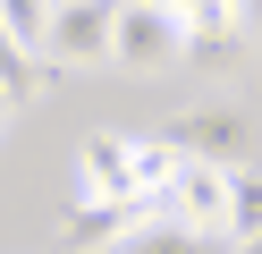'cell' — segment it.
<instances>
[{
    "mask_svg": "<svg viewBox=\"0 0 262 254\" xmlns=\"http://www.w3.org/2000/svg\"><path fill=\"white\" fill-rule=\"evenodd\" d=\"M42 68H51V76H68V68H110V0H51Z\"/></svg>",
    "mask_w": 262,
    "mask_h": 254,
    "instance_id": "obj_4",
    "label": "cell"
},
{
    "mask_svg": "<svg viewBox=\"0 0 262 254\" xmlns=\"http://www.w3.org/2000/svg\"><path fill=\"white\" fill-rule=\"evenodd\" d=\"M245 237H262V161L228 178V246H245Z\"/></svg>",
    "mask_w": 262,
    "mask_h": 254,
    "instance_id": "obj_8",
    "label": "cell"
},
{
    "mask_svg": "<svg viewBox=\"0 0 262 254\" xmlns=\"http://www.w3.org/2000/svg\"><path fill=\"white\" fill-rule=\"evenodd\" d=\"M76 186H85V203H127V195H136V178H127V135L119 127H93L85 144H76Z\"/></svg>",
    "mask_w": 262,
    "mask_h": 254,
    "instance_id": "obj_5",
    "label": "cell"
},
{
    "mask_svg": "<svg viewBox=\"0 0 262 254\" xmlns=\"http://www.w3.org/2000/svg\"><path fill=\"white\" fill-rule=\"evenodd\" d=\"M186 51V26H178V0H127L110 9V68L119 76H161Z\"/></svg>",
    "mask_w": 262,
    "mask_h": 254,
    "instance_id": "obj_3",
    "label": "cell"
},
{
    "mask_svg": "<svg viewBox=\"0 0 262 254\" xmlns=\"http://www.w3.org/2000/svg\"><path fill=\"white\" fill-rule=\"evenodd\" d=\"M161 135H169V152H178V161H194V169H220V178L254 169V152H262V127H254V110H237V102H194V110H178Z\"/></svg>",
    "mask_w": 262,
    "mask_h": 254,
    "instance_id": "obj_1",
    "label": "cell"
},
{
    "mask_svg": "<svg viewBox=\"0 0 262 254\" xmlns=\"http://www.w3.org/2000/svg\"><path fill=\"white\" fill-rule=\"evenodd\" d=\"M119 254H211L203 237H186V229H169V220H152V229H136Z\"/></svg>",
    "mask_w": 262,
    "mask_h": 254,
    "instance_id": "obj_9",
    "label": "cell"
},
{
    "mask_svg": "<svg viewBox=\"0 0 262 254\" xmlns=\"http://www.w3.org/2000/svg\"><path fill=\"white\" fill-rule=\"evenodd\" d=\"M178 26H186V51H178V68H203V76H245L254 68V9H237V0H178Z\"/></svg>",
    "mask_w": 262,
    "mask_h": 254,
    "instance_id": "obj_2",
    "label": "cell"
},
{
    "mask_svg": "<svg viewBox=\"0 0 262 254\" xmlns=\"http://www.w3.org/2000/svg\"><path fill=\"white\" fill-rule=\"evenodd\" d=\"M0 127H9V102H0Z\"/></svg>",
    "mask_w": 262,
    "mask_h": 254,
    "instance_id": "obj_10",
    "label": "cell"
},
{
    "mask_svg": "<svg viewBox=\"0 0 262 254\" xmlns=\"http://www.w3.org/2000/svg\"><path fill=\"white\" fill-rule=\"evenodd\" d=\"M178 152H169V135H127V178H136V195H169L178 186Z\"/></svg>",
    "mask_w": 262,
    "mask_h": 254,
    "instance_id": "obj_7",
    "label": "cell"
},
{
    "mask_svg": "<svg viewBox=\"0 0 262 254\" xmlns=\"http://www.w3.org/2000/svg\"><path fill=\"white\" fill-rule=\"evenodd\" d=\"M59 237H68V254H110V246H127L136 229H127V212H119V203H76Z\"/></svg>",
    "mask_w": 262,
    "mask_h": 254,
    "instance_id": "obj_6",
    "label": "cell"
}]
</instances>
